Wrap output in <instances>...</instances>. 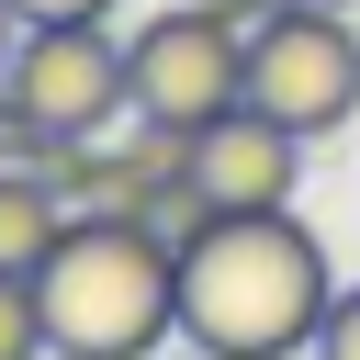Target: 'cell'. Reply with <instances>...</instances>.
Masks as SVG:
<instances>
[{
  "instance_id": "obj_1",
  "label": "cell",
  "mask_w": 360,
  "mask_h": 360,
  "mask_svg": "<svg viewBox=\"0 0 360 360\" xmlns=\"http://www.w3.org/2000/svg\"><path fill=\"white\" fill-rule=\"evenodd\" d=\"M326 304H338V270L292 202L214 214L180 248V338L214 360H304Z\"/></svg>"
},
{
  "instance_id": "obj_2",
  "label": "cell",
  "mask_w": 360,
  "mask_h": 360,
  "mask_svg": "<svg viewBox=\"0 0 360 360\" xmlns=\"http://www.w3.org/2000/svg\"><path fill=\"white\" fill-rule=\"evenodd\" d=\"M56 360H158L180 338V248L146 214H68L34 270Z\"/></svg>"
},
{
  "instance_id": "obj_3",
  "label": "cell",
  "mask_w": 360,
  "mask_h": 360,
  "mask_svg": "<svg viewBox=\"0 0 360 360\" xmlns=\"http://www.w3.org/2000/svg\"><path fill=\"white\" fill-rule=\"evenodd\" d=\"M248 101L270 124H292L304 146L360 124V22L326 0H281L248 22Z\"/></svg>"
},
{
  "instance_id": "obj_4",
  "label": "cell",
  "mask_w": 360,
  "mask_h": 360,
  "mask_svg": "<svg viewBox=\"0 0 360 360\" xmlns=\"http://www.w3.org/2000/svg\"><path fill=\"white\" fill-rule=\"evenodd\" d=\"M124 79H135V112L158 124H214L248 101V22L202 11V0H169L135 45H124Z\"/></svg>"
},
{
  "instance_id": "obj_5",
  "label": "cell",
  "mask_w": 360,
  "mask_h": 360,
  "mask_svg": "<svg viewBox=\"0 0 360 360\" xmlns=\"http://www.w3.org/2000/svg\"><path fill=\"white\" fill-rule=\"evenodd\" d=\"M0 101H22L56 135H101V124L135 112V79H124V45L101 22H22L11 68H0Z\"/></svg>"
},
{
  "instance_id": "obj_6",
  "label": "cell",
  "mask_w": 360,
  "mask_h": 360,
  "mask_svg": "<svg viewBox=\"0 0 360 360\" xmlns=\"http://www.w3.org/2000/svg\"><path fill=\"white\" fill-rule=\"evenodd\" d=\"M292 169H304V135L270 124L259 101L191 124V180L214 191V214H259V202H292Z\"/></svg>"
},
{
  "instance_id": "obj_7",
  "label": "cell",
  "mask_w": 360,
  "mask_h": 360,
  "mask_svg": "<svg viewBox=\"0 0 360 360\" xmlns=\"http://www.w3.org/2000/svg\"><path fill=\"white\" fill-rule=\"evenodd\" d=\"M68 191H56V169H0V270H45V248L68 236Z\"/></svg>"
},
{
  "instance_id": "obj_8",
  "label": "cell",
  "mask_w": 360,
  "mask_h": 360,
  "mask_svg": "<svg viewBox=\"0 0 360 360\" xmlns=\"http://www.w3.org/2000/svg\"><path fill=\"white\" fill-rule=\"evenodd\" d=\"M0 360H45V304H34V270H0Z\"/></svg>"
},
{
  "instance_id": "obj_9",
  "label": "cell",
  "mask_w": 360,
  "mask_h": 360,
  "mask_svg": "<svg viewBox=\"0 0 360 360\" xmlns=\"http://www.w3.org/2000/svg\"><path fill=\"white\" fill-rule=\"evenodd\" d=\"M304 360H360V281H338V304H326V326H315Z\"/></svg>"
},
{
  "instance_id": "obj_10",
  "label": "cell",
  "mask_w": 360,
  "mask_h": 360,
  "mask_svg": "<svg viewBox=\"0 0 360 360\" xmlns=\"http://www.w3.org/2000/svg\"><path fill=\"white\" fill-rule=\"evenodd\" d=\"M11 11H22V22H101L112 0H11Z\"/></svg>"
},
{
  "instance_id": "obj_11",
  "label": "cell",
  "mask_w": 360,
  "mask_h": 360,
  "mask_svg": "<svg viewBox=\"0 0 360 360\" xmlns=\"http://www.w3.org/2000/svg\"><path fill=\"white\" fill-rule=\"evenodd\" d=\"M202 11H225V22H259V11H281V0H202Z\"/></svg>"
},
{
  "instance_id": "obj_12",
  "label": "cell",
  "mask_w": 360,
  "mask_h": 360,
  "mask_svg": "<svg viewBox=\"0 0 360 360\" xmlns=\"http://www.w3.org/2000/svg\"><path fill=\"white\" fill-rule=\"evenodd\" d=\"M11 45H22V11H11V0H0V68H11Z\"/></svg>"
},
{
  "instance_id": "obj_13",
  "label": "cell",
  "mask_w": 360,
  "mask_h": 360,
  "mask_svg": "<svg viewBox=\"0 0 360 360\" xmlns=\"http://www.w3.org/2000/svg\"><path fill=\"white\" fill-rule=\"evenodd\" d=\"M158 360H214V349H191V338H180V349H158Z\"/></svg>"
},
{
  "instance_id": "obj_14",
  "label": "cell",
  "mask_w": 360,
  "mask_h": 360,
  "mask_svg": "<svg viewBox=\"0 0 360 360\" xmlns=\"http://www.w3.org/2000/svg\"><path fill=\"white\" fill-rule=\"evenodd\" d=\"M326 11H360V0H326Z\"/></svg>"
}]
</instances>
